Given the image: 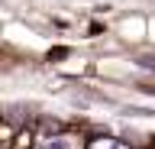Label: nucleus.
<instances>
[{
    "instance_id": "1",
    "label": "nucleus",
    "mask_w": 155,
    "mask_h": 149,
    "mask_svg": "<svg viewBox=\"0 0 155 149\" xmlns=\"http://www.w3.org/2000/svg\"><path fill=\"white\" fill-rule=\"evenodd\" d=\"M39 149H74V143L65 139V136H52V139H42Z\"/></svg>"
},
{
    "instance_id": "2",
    "label": "nucleus",
    "mask_w": 155,
    "mask_h": 149,
    "mask_svg": "<svg viewBox=\"0 0 155 149\" xmlns=\"http://www.w3.org/2000/svg\"><path fill=\"white\" fill-rule=\"evenodd\" d=\"M91 149H126L123 143H116V139H100V143H94Z\"/></svg>"
}]
</instances>
